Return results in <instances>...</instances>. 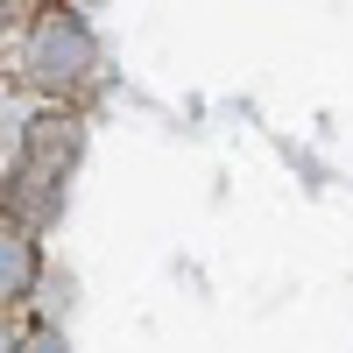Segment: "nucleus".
<instances>
[{"label":"nucleus","mask_w":353,"mask_h":353,"mask_svg":"<svg viewBox=\"0 0 353 353\" xmlns=\"http://www.w3.org/2000/svg\"><path fill=\"white\" fill-rule=\"evenodd\" d=\"M43 276V248H36V226L14 219V212H0V311L21 304L28 290H36Z\"/></svg>","instance_id":"nucleus-3"},{"label":"nucleus","mask_w":353,"mask_h":353,"mask_svg":"<svg viewBox=\"0 0 353 353\" xmlns=\"http://www.w3.org/2000/svg\"><path fill=\"white\" fill-rule=\"evenodd\" d=\"M71 163H78V121H64V113L28 121L21 149H14V170H8V212L28 219V226H50L64 212Z\"/></svg>","instance_id":"nucleus-1"},{"label":"nucleus","mask_w":353,"mask_h":353,"mask_svg":"<svg viewBox=\"0 0 353 353\" xmlns=\"http://www.w3.org/2000/svg\"><path fill=\"white\" fill-rule=\"evenodd\" d=\"M0 353H14V332H8V325H0Z\"/></svg>","instance_id":"nucleus-5"},{"label":"nucleus","mask_w":353,"mask_h":353,"mask_svg":"<svg viewBox=\"0 0 353 353\" xmlns=\"http://www.w3.org/2000/svg\"><path fill=\"white\" fill-rule=\"evenodd\" d=\"M21 71L36 92H57V99H71L92 85L99 71V36L85 28V14L71 8H36V21H28V36H21Z\"/></svg>","instance_id":"nucleus-2"},{"label":"nucleus","mask_w":353,"mask_h":353,"mask_svg":"<svg viewBox=\"0 0 353 353\" xmlns=\"http://www.w3.org/2000/svg\"><path fill=\"white\" fill-rule=\"evenodd\" d=\"M14 353H71L57 332H28V339H14Z\"/></svg>","instance_id":"nucleus-4"}]
</instances>
